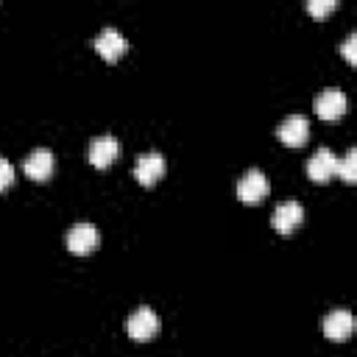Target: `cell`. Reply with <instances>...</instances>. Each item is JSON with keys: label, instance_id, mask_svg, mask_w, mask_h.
Returning a JSON list of instances; mask_svg holds the SVG:
<instances>
[{"label": "cell", "instance_id": "cell-13", "mask_svg": "<svg viewBox=\"0 0 357 357\" xmlns=\"http://www.w3.org/2000/svg\"><path fill=\"white\" fill-rule=\"evenodd\" d=\"M337 176L346 181V184H354L357 181V151L349 148L343 159H337Z\"/></svg>", "mask_w": 357, "mask_h": 357}, {"label": "cell", "instance_id": "cell-3", "mask_svg": "<svg viewBox=\"0 0 357 357\" xmlns=\"http://www.w3.org/2000/svg\"><path fill=\"white\" fill-rule=\"evenodd\" d=\"M117 156H120V139L112 137V134L95 137V139L89 142V148H86V162H89L92 167H98V170L109 167Z\"/></svg>", "mask_w": 357, "mask_h": 357}, {"label": "cell", "instance_id": "cell-1", "mask_svg": "<svg viewBox=\"0 0 357 357\" xmlns=\"http://www.w3.org/2000/svg\"><path fill=\"white\" fill-rule=\"evenodd\" d=\"M159 326H162V321L151 307H137L126 321V332L131 340H151L159 332Z\"/></svg>", "mask_w": 357, "mask_h": 357}, {"label": "cell", "instance_id": "cell-5", "mask_svg": "<svg viewBox=\"0 0 357 357\" xmlns=\"http://www.w3.org/2000/svg\"><path fill=\"white\" fill-rule=\"evenodd\" d=\"M165 170H167L165 156L156 153V151H151V153H142V156L137 159V165H134V178H137L142 187H153V184L165 176Z\"/></svg>", "mask_w": 357, "mask_h": 357}, {"label": "cell", "instance_id": "cell-4", "mask_svg": "<svg viewBox=\"0 0 357 357\" xmlns=\"http://www.w3.org/2000/svg\"><path fill=\"white\" fill-rule=\"evenodd\" d=\"M265 195H268V178H265V173H262L259 167L245 170L243 178L237 181V198H240L243 204L254 206V204H259Z\"/></svg>", "mask_w": 357, "mask_h": 357}, {"label": "cell", "instance_id": "cell-15", "mask_svg": "<svg viewBox=\"0 0 357 357\" xmlns=\"http://www.w3.org/2000/svg\"><path fill=\"white\" fill-rule=\"evenodd\" d=\"M340 53L346 56V61H349V64H357V33H349V36L343 39Z\"/></svg>", "mask_w": 357, "mask_h": 357}, {"label": "cell", "instance_id": "cell-16", "mask_svg": "<svg viewBox=\"0 0 357 357\" xmlns=\"http://www.w3.org/2000/svg\"><path fill=\"white\" fill-rule=\"evenodd\" d=\"M11 181H14V165H11L8 159H3V156H0V192H3V190H8V187H11Z\"/></svg>", "mask_w": 357, "mask_h": 357}, {"label": "cell", "instance_id": "cell-6", "mask_svg": "<svg viewBox=\"0 0 357 357\" xmlns=\"http://www.w3.org/2000/svg\"><path fill=\"white\" fill-rule=\"evenodd\" d=\"M337 173V156L329 148H318L310 159H307V176L315 184H326L332 176Z\"/></svg>", "mask_w": 357, "mask_h": 357}, {"label": "cell", "instance_id": "cell-11", "mask_svg": "<svg viewBox=\"0 0 357 357\" xmlns=\"http://www.w3.org/2000/svg\"><path fill=\"white\" fill-rule=\"evenodd\" d=\"M95 50L106 59V61H117L123 53H126V47H128V42H126V36L117 31V28H103L98 36H95Z\"/></svg>", "mask_w": 357, "mask_h": 357}, {"label": "cell", "instance_id": "cell-12", "mask_svg": "<svg viewBox=\"0 0 357 357\" xmlns=\"http://www.w3.org/2000/svg\"><path fill=\"white\" fill-rule=\"evenodd\" d=\"M354 332V318L349 310H332L324 318V335L329 340H346Z\"/></svg>", "mask_w": 357, "mask_h": 357}, {"label": "cell", "instance_id": "cell-9", "mask_svg": "<svg viewBox=\"0 0 357 357\" xmlns=\"http://www.w3.org/2000/svg\"><path fill=\"white\" fill-rule=\"evenodd\" d=\"M276 137H279L284 145H290V148H301V145L307 142V137H310V123H307V117H301V114L284 117L282 126L276 128Z\"/></svg>", "mask_w": 357, "mask_h": 357}, {"label": "cell", "instance_id": "cell-14", "mask_svg": "<svg viewBox=\"0 0 357 357\" xmlns=\"http://www.w3.org/2000/svg\"><path fill=\"white\" fill-rule=\"evenodd\" d=\"M335 8H337V0H307V11L312 17H324V14L335 11Z\"/></svg>", "mask_w": 357, "mask_h": 357}, {"label": "cell", "instance_id": "cell-10", "mask_svg": "<svg viewBox=\"0 0 357 357\" xmlns=\"http://www.w3.org/2000/svg\"><path fill=\"white\" fill-rule=\"evenodd\" d=\"M301 220H304V209H301L298 201H284V204H279V206L273 209V218H271V223H273V229H276L279 234L296 231V229L301 226Z\"/></svg>", "mask_w": 357, "mask_h": 357}, {"label": "cell", "instance_id": "cell-8", "mask_svg": "<svg viewBox=\"0 0 357 357\" xmlns=\"http://www.w3.org/2000/svg\"><path fill=\"white\" fill-rule=\"evenodd\" d=\"M53 167H56V159H53V153H50L47 148L31 151V153L25 156V162H22L25 176L33 178V181H47V178L53 176Z\"/></svg>", "mask_w": 357, "mask_h": 357}, {"label": "cell", "instance_id": "cell-7", "mask_svg": "<svg viewBox=\"0 0 357 357\" xmlns=\"http://www.w3.org/2000/svg\"><path fill=\"white\" fill-rule=\"evenodd\" d=\"M346 106H349L346 95H343L340 89H335V86L324 89V92L315 98V114H318L321 120H340L343 112H346Z\"/></svg>", "mask_w": 357, "mask_h": 357}, {"label": "cell", "instance_id": "cell-2", "mask_svg": "<svg viewBox=\"0 0 357 357\" xmlns=\"http://www.w3.org/2000/svg\"><path fill=\"white\" fill-rule=\"evenodd\" d=\"M98 243H100V234H98V229H95L92 223H75V226L64 234L67 251H70V254H78V257L92 254V251L98 248Z\"/></svg>", "mask_w": 357, "mask_h": 357}]
</instances>
